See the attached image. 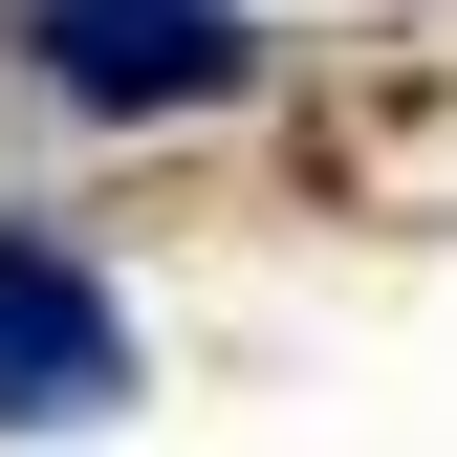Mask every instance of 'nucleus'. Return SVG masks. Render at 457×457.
Returning <instances> with one entry per match:
<instances>
[{"mask_svg": "<svg viewBox=\"0 0 457 457\" xmlns=\"http://www.w3.org/2000/svg\"><path fill=\"white\" fill-rule=\"evenodd\" d=\"M22 44H44L66 109H218V87L262 66L240 0H22Z\"/></svg>", "mask_w": 457, "mask_h": 457, "instance_id": "f03ea898", "label": "nucleus"}, {"mask_svg": "<svg viewBox=\"0 0 457 457\" xmlns=\"http://www.w3.org/2000/svg\"><path fill=\"white\" fill-rule=\"evenodd\" d=\"M109 392H131V305H109V262H66V240L0 218V436H87Z\"/></svg>", "mask_w": 457, "mask_h": 457, "instance_id": "f257e3e1", "label": "nucleus"}]
</instances>
